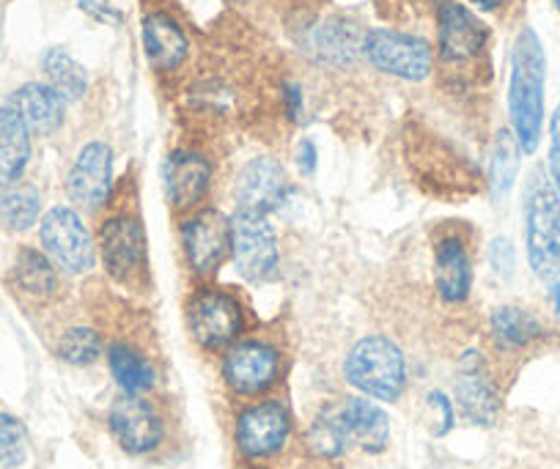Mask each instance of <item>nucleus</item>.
Wrapping results in <instances>:
<instances>
[{"mask_svg": "<svg viewBox=\"0 0 560 469\" xmlns=\"http://www.w3.org/2000/svg\"><path fill=\"white\" fill-rule=\"evenodd\" d=\"M544 78H547V56L541 39L533 28H522L511 52L509 80V116L522 154H533L541 140Z\"/></svg>", "mask_w": 560, "mask_h": 469, "instance_id": "f257e3e1", "label": "nucleus"}, {"mask_svg": "<svg viewBox=\"0 0 560 469\" xmlns=\"http://www.w3.org/2000/svg\"><path fill=\"white\" fill-rule=\"evenodd\" d=\"M525 247L533 274H560V192L544 171H536L525 190Z\"/></svg>", "mask_w": 560, "mask_h": 469, "instance_id": "f03ea898", "label": "nucleus"}, {"mask_svg": "<svg viewBox=\"0 0 560 469\" xmlns=\"http://www.w3.org/2000/svg\"><path fill=\"white\" fill-rule=\"evenodd\" d=\"M349 385L376 401H396L407 385L404 352L385 336L360 338L343 363Z\"/></svg>", "mask_w": 560, "mask_h": 469, "instance_id": "7ed1b4c3", "label": "nucleus"}, {"mask_svg": "<svg viewBox=\"0 0 560 469\" xmlns=\"http://www.w3.org/2000/svg\"><path fill=\"white\" fill-rule=\"evenodd\" d=\"M187 325L198 347L207 352H220V349L234 347L236 338L242 336L245 313L234 294L209 285V289L196 291L187 302Z\"/></svg>", "mask_w": 560, "mask_h": 469, "instance_id": "20e7f679", "label": "nucleus"}, {"mask_svg": "<svg viewBox=\"0 0 560 469\" xmlns=\"http://www.w3.org/2000/svg\"><path fill=\"white\" fill-rule=\"evenodd\" d=\"M231 258L247 283H267L278 274V236L267 214L236 212L231 218Z\"/></svg>", "mask_w": 560, "mask_h": 469, "instance_id": "39448f33", "label": "nucleus"}, {"mask_svg": "<svg viewBox=\"0 0 560 469\" xmlns=\"http://www.w3.org/2000/svg\"><path fill=\"white\" fill-rule=\"evenodd\" d=\"M47 258L67 274H83L96 263V242L80 214L69 207H52L39 225Z\"/></svg>", "mask_w": 560, "mask_h": 469, "instance_id": "423d86ee", "label": "nucleus"}, {"mask_svg": "<svg viewBox=\"0 0 560 469\" xmlns=\"http://www.w3.org/2000/svg\"><path fill=\"white\" fill-rule=\"evenodd\" d=\"M363 56L374 63L380 72L393 78L420 83L432 74L434 52L432 45L418 36L401 34V31L376 28L363 36Z\"/></svg>", "mask_w": 560, "mask_h": 469, "instance_id": "0eeeda50", "label": "nucleus"}, {"mask_svg": "<svg viewBox=\"0 0 560 469\" xmlns=\"http://www.w3.org/2000/svg\"><path fill=\"white\" fill-rule=\"evenodd\" d=\"M100 256L105 261L107 274L118 283H135L143 278L149 261L147 234L140 220L118 214L102 223L100 228Z\"/></svg>", "mask_w": 560, "mask_h": 469, "instance_id": "6e6552de", "label": "nucleus"}, {"mask_svg": "<svg viewBox=\"0 0 560 469\" xmlns=\"http://www.w3.org/2000/svg\"><path fill=\"white\" fill-rule=\"evenodd\" d=\"M182 250L196 274H214L231 253V220L218 209H203L182 223Z\"/></svg>", "mask_w": 560, "mask_h": 469, "instance_id": "1a4fd4ad", "label": "nucleus"}, {"mask_svg": "<svg viewBox=\"0 0 560 469\" xmlns=\"http://www.w3.org/2000/svg\"><path fill=\"white\" fill-rule=\"evenodd\" d=\"M280 376V354L267 341H240L223 360V379L240 396H258Z\"/></svg>", "mask_w": 560, "mask_h": 469, "instance_id": "9d476101", "label": "nucleus"}, {"mask_svg": "<svg viewBox=\"0 0 560 469\" xmlns=\"http://www.w3.org/2000/svg\"><path fill=\"white\" fill-rule=\"evenodd\" d=\"M289 434H292V420L287 407L278 401L247 407L236 420V445L247 458L275 456L283 450Z\"/></svg>", "mask_w": 560, "mask_h": 469, "instance_id": "9b49d317", "label": "nucleus"}, {"mask_svg": "<svg viewBox=\"0 0 560 469\" xmlns=\"http://www.w3.org/2000/svg\"><path fill=\"white\" fill-rule=\"evenodd\" d=\"M113 151L107 143H85L67 176V192L74 207L96 212L110 198Z\"/></svg>", "mask_w": 560, "mask_h": 469, "instance_id": "f8f14e48", "label": "nucleus"}, {"mask_svg": "<svg viewBox=\"0 0 560 469\" xmlns=\"http://www.w3.org/2000/svg\"><path fill=\"white\" fill-rule=\"evenodd\" d=\"M107 420H110V431L118 445L127 453H132V456L152 453L163 442V420H160L158 409L140 396L118 398L110 407Z\"/></svg>", "mask_w": 560, "mask_h": 469, "instance_id": "ddd939ff", "label": "nucleus"}, {"mask_svg": "<svg viewBox=\"0 0 560 469\" xmlns=\"http://www.w3.org/2000/svg\"><path fill=\"white\" fill-rule=\"evenodd\" d=\"M456 403L478 425H492L500 414V396L481 352L470 349L459 357L454 379Z\"/></svg>", "mask_w": 560, "mask_h": 469, "instance_id": "4468645a", "label": "nucleus"}, {"mask_svg": "<svg viewBox=\"0 0 560 469\" xmlns=\"http://www.w3.org/2000/svg\"><path fill=\"white\" fill-rule=\"evenodd\" d=\"M489 31L470 9L443 3L438 9V52L445 63H467L487 47Z\"/></svg>", "mask_w": 560, "mask_h": 469, "instance_id": "2eb2a0df", "label": "nucleus"}, {"mask_svg": "<svg viewBox=\"0 0 560 469\" xmlns=\"http://www.w3.org/2000/svg\"><path fill=\"white\" fill-rule=\"evenodd\" d=\"M289 190L287 171L272 156H256L236 176V212L269 214L280 207Z\"/></svg>", "mask_w": 560, "mask_h": 469, "instance_id": "dca6fc26", "label": "nucleus"}, {"mask_svg": "<svg viewBox=\"0 0 560 469\" xmlns=\"http://www.w3.org/2000/svg\"><path fill=\"white\" fill-rule=\"evenodd\" d=\"M165 196L176 212H190L207 198L212 185V163L198 151H174L165 160Z\"/></svg>", "mask_w": 560, "mask_h": 469, "instance_id": "f3484780", "label": "nucleus"}, {"mask_svg": "<svg viewBox=\"0 0 560 469\" xmlns=\"http://www.w3.org/2000/svg\"><path fill=\"white\" fill-rule=\"evenodd\" d=\"M434 285L448 305H462L470 296L472 261L462 236H440L434 245Z\"/></svg>", "mask_w": 560, "mask_h": 469, "instance_id": "a211bd4d", "label": "nucleus"}, {"mask_svg": "<svg viewBox=\"0 0 560 469\" xmlns=\"http://www.w3.org/2000/svg\"><path fill=\"white\" fill-rule=\"evenodd\" d=\"M143 52L158 72H174L185 63L190 42L174 17L154 12L143 17Z\"/></svg>", "mask_w": 560, "mask_h": 469, "instance_id": "6ab92c4d", "label": "nucleus"}, {"mask_svg": "<svg viewBox=\"0 0 560 469\" xmlns=\"http://www.w3.org/2000/svg\"><path fill=\"white\" fill-rule=\"evenodd\" d=\"M31 160V129L18 107H0V187H14Z\"/></svg>", "mask_w": 560, "mask_h": 469, "instance_id": "aec40b11", "label": "nucleus"}, {"mask_svg": "<svg viewBox=\"0 0 560 469\" xmlns=\"http://www.w3.org/2000/svg\"><path fill=\"white\" fill-rule=\"evenodd\" d=\"M9 105L18 107L25 118L31 132L52 134L63 124L67 116V102L56 94L47 83H25L12 94Z\"/></svg>", "mask_w": 560, "mask_h": 469, "instance_id": "412c9836", "label": "nucleus"}, {"mask_svg": "<svg viewBox=\"0 0 560 469\" xmlns=\"http://www.w3.org/2000/svg\"><path fill=\"white\" fill-rule=\"evenodd\" d=\"M489 336L500 352H520L544 336V325L527 307L498 305L489 316Z\"/></svg>", "mask_w": 560, "mask_h": 469, "instance_id": "4be33fe9", "label": "nucleus"}, {"mask_svg": "<svg viewBox=\"0 0 560 469\" xmlns=\"http://www.w3.org/2000/svg\"><path fill=\"white\" fill-rule=\"evenodd\" d=\"M341 418L352 442H358L365 453H382L390 442V420H387L385 409L371 403L369 398H347V403L341 407Z\"/></svg>", "mask_w": 560, "mask_h": 469, "instance_id": "5701e85b", "label": "nucleus"}, {"mask_svg": "<svg viewBox=\"0 0 560 469\" xmlns=\"http://www.w3.org/2000/svg\"><path fill=\"white\" fill-rule=\"evenodd\" d=\"M107 365L113 379L124 390V396H140L154 387V365L143 354L127 343H113L107 349Z\"/></svg>", "mask_w": 560, "mask_h": 469, "instance_id": "b1692460", "label": "nucleus"}, {"mask_svg": "<svg viewBox=\"0 0 560 469\" xmlns=\"http://www.w3.org/2000/svg\"><path fill=\"white\" fill-rule=\"evenodd\" d=\"M12 280L23 294L34 296V300H47L58 291V272L56 263L39 250H25L18 253V261H14Z\"/></svg>", "mask_w": 560, "mask_h": 469, "instance_id": "393cba45", "label": "nucleus"}, {"mask_svg": "<svg viewBox=\"0 0 560 469\" xmlns=\"http://www.w3.org/2000/svg\"><path fill=\"white\" fill-rule=\"evenodd\" d=\"M42 69H45L47 85L63 102H78L85 94V89H89V72L63 47H50L42 56Z\"/></svg>", "mask_w": 560, "mask_h": 469, "instance_id": "a878e982", "label": "nucleus"}, {"mask_svg": "<svg viewBox=\"0 0 560 469\" xmlns=\"http://www.w3.org/2000/svg\"><path fill=\"white\" fill-rule=\"evenodd\" d=\"M42 212V196L36 187L31 185H14L7 187V192L0 196V225L14 234H23L31 225L39 220Z\"/></svg>", "mask_w": 560, "mask_h": 469, "instance_id": "bb28decb", "label": "nucleus"}, {"mask_svg": "<svg viewBox=\"0 0 560 469\" xmlns=\"http://www.w3.org/2000/svg\"><path fill=\"white\" fill-rule=\"evenodd\" d=\"M520 143L509 129H500L498 140H494L492 156H489V185L498 198L509 196V190L516 181V171H520Z\"/></svg>", "mask_w": 560, "mask_h": 469, "instance_id": "cd10ccee", "label": "nucleus"}, {"mask_svg": "<svg viewBox=\"0 0 560 469\" xmlns=\"http://www.w3.org/2000/svg\"><path fill=\"white\" fill-rule=\"evenodd\" d=\"M314 50L319 52L325 61L338 63V67H347L354 61L358 50L363 52V39H358L352 28H347V23H325L314 34Z\"/></svg>", "mask_w": 560, "mask_h": 469, "instance_id": "c85d7f7f", "label": "nucleus"}, {"mask_svg": "<svg viewBox=\"0 0 560 469\" xmlns=\"http://www.w3.org/2000/svg\"><path fill=\"white\" fill-rule=\"evenodd\" d=\"M349 442H352V436H349L347 423H343L341 409L338 412H322L308 431L311 450L322 458H338L347 450Z\"/></svg>", "mask_w": 560, "mask_h": 469, "instance_id": "c756f323", "label": "nucleus"}, {"mask_svg": "<svg viewBox=\"0 0 560 469\" xmlns=\"http://www.w3.org/2000/svg\"><path fill=\"white\" fill-rule=\"evenodd\" d=\"M58 357L69 365H91L102 357V336L91 327H69L58 338Z\"/></svg>", "mask_w": 560, "mask_h": 469, "instance_id": "7c9ffc66", "label": "nucleus"}, {"mask_svg": "<svg viewBox=\"0 0 560 469\" xmlns=\"http://www.w3.org/2000/svg\"><path fill=\"white\" fill-rule=\"evenodd\" d=\"M28 458V431L14 414L0 412V469H14Z\"/></svg>", "mask_w": 560, "mask_h": 469, "instance_id": "2f4dec72", "label": "nucleus"}, {"mask_svg": "<svg viewBox=\"0 0 560 469\" xmlns=\"http://www.w3.org/2000/svg\"><path fill=\"white\" fill-rule=\"evenodd\" d=\"M487 256H489V267H492V272L498 274V278H511V274H514L516 253L509 236H494V239L489 242Z\"/></svg>", "mask_w": 560, "mask_h": 469, "instance_id": "473e14b6", "label": "nucleus"}, {"mask_svg": "<svg viewBox=\"0 0 560 469\" xmlns=\"http://www.w3.org/2000/svg\"><path fill=\"white\" fill-rule=\"evenodd\" d=\"M549 179L560 192V105L555 107L549 121Z\"/></svg>", "mask_w": 560, "mask_h": 469, "instance_id": "72a5a7b5", "label": "nucleus"}, {"mask_svg": "<svg viewBox=\"0 0 560 469\" xmlns=\"http://www.w3.org/2000/svg\"><path fill=\"white\" fill-rule=\"evenodd\" d=\"M429 407H432V412L438 414L440 423L434 425V434H448L451 425H454V407H451L448 396H443V392H429Z\"/></svg>", "mask_w": 560, "mask_h": 469, "instance_id": "f704fd0d", "label": "nucleus"}, {"mask_svg": "<svg viewBox=\"0 0 560 469\" xmlns=\"http://www.w3.org/2000/svg\"><path fill=\"white\" fill-rule=\"evenodd\" d=\"M316 163H319V156H316V145L311 140H303L298 145V168L303 176H314L316 174Z\"/></svg>", "mask_w": 560, "mask_h": 469, "instance_id": "c9c22d12", "label": "nucleus"}, {"mask_svg": "<svg viewBox=\"0 0 560 469\" xmlns=\"http://www.w3.org/2000/svg\"><path fill=\"white\" fill-rule=\"evenodd\" d=\"M80 7L85 9L89 14H94L96 20H102V23H118V12H113L110 7L102 9V3H96V0H80Z\"/></svg>", "mask_w": 560, "mask_h": 469, "instance_id": "e433bc0d", "label": "nucleus"}, {"mask_svg": "<svg viewBox=\"0 0 560 469\" xmlns=\"http://www.w3.org/2000/svg\"><path fill=\"white\" fill-rule=\"evenodd\" d=\"M470 3H476L478 9H483V12H494V9L503 7L505 0H470Z\"/></svg>", "mask_w": 560, "mask_h": 469, "instance_id": "4c0bfd02", "label": "nucleus"}, {"mask_svg": "<svg viewBox=\"0 0 560 469\" xmlns=\"http://www.w3.org/2000/svg\"><path fill=\"white\" fill-rule=\"evenodd\" d=\"M549 300H552L555 310L560 313V283L558 280H552V283H549Z\"/></svg>", "mask_w": 560, "mask_h": 469, "instance_id": "58836bf2", "label": "nucleus"}, {"mask_svg": "<svg viewBox=\"0 0 560 469\" xmlns=\"http://www.w3.org/2000/svg\"><path fill=\"white\" fill-rule=\"evenodd\" d=\"M552 3H555V7H558V12H560V0H552Z\"/></svg>", "mask_w": 560, "mask_h": 469, "instance_id": "ea45409f", "label": "nucleus"}]
</instances>
